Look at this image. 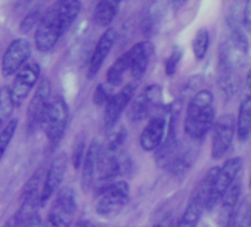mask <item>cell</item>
Listing matches in <instances>:
<instances>
[{
    "label": "cell",
    "instance_id": "obj_1",
    "mask_svg": "<svg viewBox=\"0 0 251 227\" xmlns=\"http://www.w3.org/2000/svg\"><path fill=\"white\" fill-rule=\"evenodd\" d=\"M81 9L80 0H56L43 17L36 28V47L40 52H49L55 47L64 33L75 21Z\"/></svg>",
    "mask_w": 251,
    "mask_h": 227
},
{
    "label": "cell",
    "instance_id": "obj_30",
    "mask_svg": "<svg viewBox=\"0 0 251 227\" xmlns=\"http://www.w3.org/2000/svg\"><path fill=\"white\" fill-rule=\"evenodd\" d=\"M86 142L83 139H78L74 145V149H73V165L78 170L81 167V162L84 159V155H86Z\"/></svg>",
    "mask_w": 251,
    "mask_h": 227
},
{
    "label": "cell",
    "instance_id": "obj_22",
    "mask_svg": "<svg viewBox=\"0 0 251 227\" xmlns=\"http://www.w3.org/2000/svg\"><path fill=\"white\" fill-rule=\"evenodd\" d=\"M14 103L11 99V93H9V87L3 86L0 89V130H2L9 121H11V115L14 112Z\"/></svg>",
    "mask_w": 251,
    "mask_h": 227
},
{
    "label": "cell",
    "instance_id": "obj_4",
    "mask_svg": "<svg viewBox=\"0 0 251 227\" xmlns=\"http://www.w3.org/2000/svg\"><path fill=\"white\" fill-rule=\"evenodd\" d=\"M98 202L95 211L100 217L117 215L130 201V187L124 180L102 183L98 189Z\"/></svg>",
    "mask_w": 251,
    "mask_h": 227
},
{
    "label": "cell",
    "instance_id": "obj_15",
    "mask_svg": "<svg viewBox=\"0 0 251 227\" xmlns=\"http://www.w3.org/2000/svg\"><path fill=\"white\" fill-rule=\"evenodd\" d=\"M241 182L236 179L232 186L226 190L220 201V214H219V224L222 227H233L238 214V204L241 198Z\"/></svg>",
    "mask_w": 251,
    "mask_h": 227
},
{
    "label": "cell",
    "instance_id": "obj_2",
    "mask_svg": "<svg viewBox=\"0 0 251 227\" xmlns=\"http://www.w3.org/2000/svg\"><path fill=\"white\" fill-rule=\"evenodd\" d=\"M214 97L210 90H200L189 100L185 117V133L194 140H201L211 130L216 121L213 106Z\"/></svg>",
    "mask_w": 251,
    "mask_h": 227
},
{
    "label": "cell",
    "instance_id": "obj_36",
    "mask_svg": "<svg viewBox=\"0 0 251 227\" xmlns=\"http://www.w3.org/2000/svg\"><path fill=\"white\" fill-rule=\"evenodd\" d=\"M74 227H95L90 221H87V220H80Z\"/></svg>",
    "mask_w": 251,
    "mask_h": 227
},
{
    "label": "cell",
    "instance_id": "obj_34",
    "mask_svg": "<svg viewBox=\"0 0 251 227\" xmlns=\"http://www.w3.org/2000/svg\"><path fill=\"white\" fill-rule=\"evenodd\" d=\"M173 220H175L173 214L169 212V214H166L163 218H160V220L154 224V227H173Z\"/></svg>",
    "mask_w": 251,
    "mask_h": 227
},
{
    "label": "cell",
    "instance_id": "obj_33",
    "mask_svg": "<svg viewBox=\"0 0 251 227\" xmlns=\"http://www.w3.org/2000/svg\"><path fill=\"white\" fill-rule=\"evenodd\" d=\"M242 25L251 34V0H247L245 2L244 15H242Z\"/></svg>",
    "mask_w": 251,
    "mask_h": 227
},
{
    "label": "cell",
    "instance_id": "obj_5",
    "mask_svg": "<svg viewBox=\"0 0 251 227\" xmlns=\"http://www.w3.org/2000/svg\"><path fill=\"white\" fill-rule=\"evenodd\" d=\"M242 158L235 157L227 161L222 167H217V171L211 180V184L208 187V193L205 198V209L213 211L222 201L226 190L232 186V183L238 179L241 170H242Z\"/></svg>",
    "mask_w": 251,
    "mask_h": 227
},
{
    "label": "cell",
    "instance_id": "obj_31",
    "mask_svg": "<svg viewBox=\"0 0 251 227\" xmlns=\"http://www.w3.org/2000/svg\"><path fill=\"white\" fill-rule=\"evenodd\" d=\"M109 97H111V96H109L108 90L105 89V86H103V84H99V86L95 89V93H93V103L98 105V106H103V105L108 103Z\"/></svg>",
    "mask_w": 251,
    "mask_h": 227
},
{
    "label": "cell",
    "instance_id": "obj_24",
    "mask_svg": "<svg viewBox=\"0 0 251 227\" xmlns=\"http://www.w3.org/2000/svg\"><path fill=\"white\" fill-rule=\"evenodd\" d=\"M210 47V33L205 28H200L192 40V52L195 59L202 61Z\"/></svg>",
    "mask_w": 251,
    "mask_h": 227
},
{
    "label": "cell",
    "instance_id": "obj_28",
    "mask_svg": "<svg viewBox=\"0 0 251 227\" xmlns=\"http://www.w3.org/2000/svg\"><path fill=\"white\" fill-rule=\"evenodd\" d=\"M182 56H183V50H182L179 46H175L173 50H172V53H170V56L167 58L166 67H164L166 74H167L169 77L175 75V72H176V69H177V67H179V62H180Z\"/></svg>",
    "mask_w": 251,
    "mask_h": 227
},
{
    "label": "cell",
    "instance_id": "obj_37",
    "mask_svg": "<svg viewBox=\"0 0 251 227\" xmlns=\"http://www.w3.org/2000/svg\"><path fill=\"white\" fill-rule=\"evenodd\" d=\"M3 227H20V224H18V221L15 220V217H12Z\"/></svg>",
    "mask_w": 251,
    "mask_h": 227
},
{
    "label": "cell",
    "instance_id": "obj_21",
    "mask_svg": "<svg viewBox=\"0 0 251 227\" xmlns=\"http://www.w3.org/2000/svg\"><path fill=\"white\" fill-rule=\"evenodd\" d=\"M130 69V62L127 58V53H123L118 59H115V62L109 67L108 72H106V80L111 86H120L123 83L124 75L129 72Z\"/></svg>",
    "mask_w": 251,
    "mask_h": 227
},
{
    "label": "cell",
    "instance_id": "obj_17",
    "mask_svg": "<svg viewBox=\"0 0 251 227\" xmlns=\"http://www.w3.org/2000/svg\"><path fill=\"white\" fill-rule=\"evenodd\" d=\"M115 40H117V31H115L114 28H108V30L100 36V39H99V42L96 43V47H95V50H93V53H92V56H90L89 72H87V77H89V78H93V77L99 72L100 67L103 65L106 56H108L109 52H111V49H112Z\"/></svg>",
    "mask_w": 251,
    "mask_h": 227
},
{
    "label": "cell",
    "instance_id": "obj_25",
    "mask_svg": "<svg viewBox=\"0 0 251 227\" xmlns=\"http://www.w3.org/2000/svg\"><path fill=\"white\" fill-rule=\"evenodd\" d=\"M229 45L232 46L233 50H236L238 53L247 56L248 50H250V43H248V37L245 36V33L241 28H232L230 31V37H229Z\"/></svg>",
    "mask_w": 251,
    "mask_h": 227
},
{
    "label": "cell",
    "instance_id": "obj_6",
    "mask_svg": "<svg viewBox=\"0 0 251 227\" xmlns=\"http://www.w3.org/2000/svg\"><path fill=\"white\" fill-rule=\"evenodd\" d=\"M77 206L75 195L71 187L58 190L56 198L43 221L42 227H70Z\"/></svg>",
    "mask_w": 251,
    "mask_h": 227
},
{
    "label": "cell",
    "instance_id": "obj_3",
    "mask_svg": "<svg viewBox=\"0 0 251 227\" xmlns=\"http://www.w3.org/2000/svg\"><path fill=\"white\" fill-rule=\"evenodd\" d=\"M68 120H70V109L67 100L61 94H53L48 103L46 112L40 124L52 146H56L61 142L67 130Z\"/></svg>",
    "mask_w": 251,
    "mask_h": 227
},
{
    "label": "cell",
    "instance_id": "obj_23",
    "mask_svg": "<svg viewBox=\"0 0 251 227\" xmlns=\"http://www.w3.org/2000/svg\"><path fill=\"white\" fill-rule=\"evenodd\" d=\"M192 167V155L189 152H179L166 170L175 177H183Z\"/></svg>",
    "mask_w": 251,
    "mask_h": 227
},
{
    "label": "cell",
    "instance_id": "obj_20",
    "mask_svg": "<svg viewBox=\"0 0 251 227\" xmlns=\"http://www.w3.org/2000/svg\"><path fill=\"white\" fill-rule=\"evenodd\" d=\"M130 109H129V118L133 123H139L142 121L145 117H148L152 109H157L154 106V103L148 99V96L142 91L141 94H138L133 100H130Z\"/></svg>",
    "mask_w": 251,
    "mask_h": 227
},
{
    "label": "cell",
    "instance_id": "obj_39",
    "mask_svg": "<svg viewBox=\"0 0 251 227\" xmlns=\"http://www.w3.org/2000/svg\"><path fill=\"white\" fill-rule=\"evenodd\" d=\"M250 186H251V174H250Z\"/></svg>",
    "mask_w": 251,
    "mask_h": 227
},
{
    "label": "cell",
    "instance_id": "obj_27",
    "mask_svg": "<svg viewBox=\"0 0 251 227\" xmlns=\"http://www.w3.org/2000/svg\"><path fill=\"white\" fill-rule=\"evenodd\" d=\"M42 17H43L42 8H40V6L34 8V9L23 20V23H21V25H20V31H21L23 34L30 33L34 27H37V24L40 23Z\"/></svg>",
    "mask_w": 251,
    "mask_h": 227
},
{
    "label": "cell",
    "instance_id": "obj_29",
    "mask_svg": "<svg viewBox=\"0 0 251 227\" xmlns=\"http://www.w3.org/2000/svg\"><path fill=\"white\" fill-rule=\"evenodd\" d=\"M126 137H127V132H126L124 127H120L118 130H115L111 135L105 149H108V151H120L123 143H124V140H126Z\"/></svg>",
    "mask_w": 251,
    "mask_h": 227
},
{
    "label": "cell",
    "instance_id": "obj_8",
    "mask_svg": "<svg viewBox=\"0 0 251 227\" xmlns=\"http://www.w3.org/2000/svg\"><path fill=\"white\" fill-rule=\"evenodd\" d=\"M40 77V65L36 62H27L17 74L14 78L12 86L9 87L11 99L14 106H21L25 97L30 94L33 87L37 84Z\"/></svg>",
    "mask_w": 251,
    "mask_h": 227
},
{
    "label": "cell",
    "instance_id": "obj_19",
    "mask_svg": "<svg viewBox=\"0 0 251 227\" xmlns=\"http://www.w3.org/2000/svg\"><path fill=\"white\" fill-rule=\"evenodd\" d=\"M120 5L121 0H99L93 12L95 24H98L99 27H108L115 18Z\"/></svg>",
    "mask_w": 251,
    "mask_h": 227
},
{
    "label": "cell",
    "instance_id": "obj_35",
    "mask_svg": "<svg viewBox=\"0 0 251 227\" xmlns=\"http://www.w3.org/2000/svg\"><path fill=\"white\" fill-rule=\"evenodd\" d=\"M186 2H188V0H170V6H172L173 11H179Z\"/></svg>",
    "mask_w": 251,
    "mask_h": 227
},
{
    "label": "cell",
    "instance_id": "obj_7",
    "mask_svg": "<svg viewBox=\"0 0 251 227\" xmlns=\"http://www.w3.org/2000/svg\"><path fill=\"white\" fill-rule=\"evenodd\" d=\"M211 132V157L213 159H220L232 148L236 135L235 117L232 114H223L214 121Z\"/></svg>",
    "mask_w": 251,
    "mask_h": 227
},
{
    "label": "cell",
    "instance_id": "obj_38",
    "mask_svg": "<svg viewBox=\"0 0 251 227\" xmlns=\"http://www.w3.org/2000/svg\"><path fill=\"white\" fill-rule=\"evenodd\" d=\"M245 86H247L248 89H251V68H250V71L247 72V77H245Z\"/></svg>",
    "mask_w": 251,
    "mask_h": 227
},
{
    "label": "cell",
    "instance_id": "obj_10",
    "mask_svg": "<svg viewBox=\"0 0 251 227\" xmlns=\"http://www.w3.org/2000/svg\"><path fill=\"white\" fill-rule=\"evenodd\" d=\"M31 45L27 39H15L6 49L2 58V74L11 77L17 74L30 59Z\"/></svg>",
    "mask_w": 251,
    "mask_h": 227
},
{
    "label": "cell",
    "instance_id": "obj_11",
    "mask_svg": "<svg viewBox=\"0 0 251 227\" xmlns=\"http://www.w3.org/2000/svg\"><path fill=\"white\" fill-rule=\"evenodd\" d=\"M49 100H50V83L48 78H42L27 109L28 133H33L34 130H37V127H40Z\"/></svg>",
    "mask_w": 251,
    "mask_h": 227
},
{
    "label": "cell",
    "instance_id": "obj_18",
    "mask_svg": "<svg viewBox=\"0 0 251 227\" xmlns=\"http://www.w3.org/2000/svg\"><path fill=\"white\" fill-rule=\"evenodd\" d=\"M235 127H236V137L239 139V142H247L251 135V89H248L247 94L239 103Z\"/></svg>",
    "mask_w": 251,
    "mask_h": 227
},
{
    "label": "cell",
    "instance_id": "obj_26",
    "mask_svg": "<svg viewBox=\"0 0 251 227\" xmlns=\"http://www.w3.org/2000/svg\"><path fill=\"white\" fill-rule=\"evenodd\" d=\"M17 129H18V120L14 118L2 130H0V161H2L8 146L11 145V142L17 133Z\"/></svg>",
    "mask_w": 251,
    "mask_h": 227
},
{
    "label": "cell",
    "instance_id": "obj_13",
    "mask_svg": "<svg viewBox=\"0 0 251 227\" xmlns=\"http://www.w3.org/2000/svg\"><path fill=\"white\" fill-rule=\"evenodd\" d=\"M154 52H155V47L148 40L135 45L130 50L126 52V53H127L129 62H130L129 74L135 81H138V80H141L144 77Z\"/></svg>",
    "mask_w": 251,
    "mask_h": 227
},
{
    "label": "cell",
    "instance_id": "obj_16",
    "mask_svg": "<svg viewBox=\"0 0 251 227\" xmlns=\"http://www.w3.org/2000/svg\"><path fill=\"white\" fill-rule=\"evenodd\" d=\"M100 140L93 139L86 151L84 159L81 162V189L84 192H89L95 183L96 171H98V164H99V155H100Z\"/></svg>",
    "mask_w": 251,
    "mask_h": 227
},
{
    "label": "cell",
    "instance_id": "obj_14",
    "mask_svg": "<svg viewBox=\"0 0 251 227\" xmlns=\"http://www.w3.org/2000/svg\"><path fill=\"white\" fill-rule=\"evenodd\" d=\"M166 130H167V120L164 115L151 117V120L148 121V124L141 133V137H139L141 148L147 152L155 151L164 140Z\"/></svg>",
    "mask_w": 251,
    "mask_h": 227
},
{
    "label": "cell",
    "instance_id": "obj_12",
    "mask_svg": "<svg viewBox=\"0 0 251 227\" xmlns=\"http://www.w3.org/2000/svg\"><path fill=\"white\" fill-rule=\"evenodd\" d=\"M135 90H136V83H129V84H126L118 93H115L109 97L108 103L105 105V115H103V126L106 130L114 129L118 118L121 117V114L130 103V100L135 94Z\"/></svg>",
    "mask_w": 251,
    "mask_h": 227
},
{
    "label": "cell",
    "instance_id": "obj_9",
    "mask_svg": "<svg viewBox=\"0 0 251 227\" xmlns=\"http://www.w3.org/2000/svg\"><path fill=\"white\" fill-rule=\"evenodd\" d=\"M67 167H68V157L67 154L61 152L58 154L49 170L45 173V179H43V184H42V192H40V205L43 206L61 187L65 173H67Z\"/></svg>",
    "mask_w": 251,
    "mask_h": 227
},
{
    "label": "cell",
    "instance_id": "obj_32",
    "mask_svg": "<svg viewBox=\"0 0 251 227\" xmlns=\"http://www.w3.org/2000/svg\"><path fill=\"white\" fill-rule=\"evenodd\" d=\"M233 227H251V204L241 214L239 220H235Z\"/></svg>",
    "mask_w": 251,
    "mask_h": 227
}]
</instances>
